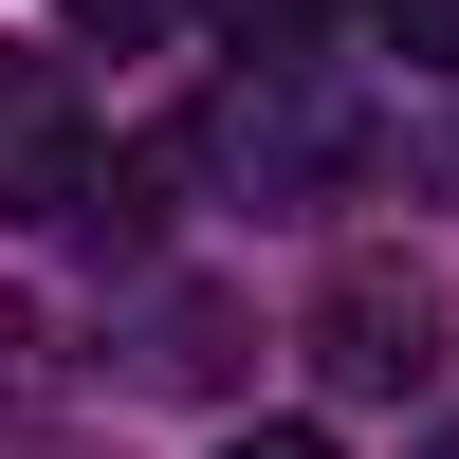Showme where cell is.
Wrapping results in <instances>:
<instances>
[{
  "instance_id": "obj_1",
  "label": "cell",
  "mask_w": 459,
  "mask_h": 459,
  "mask_svg": "<svg viewBox=\"0 0 459 459\" xmlns=\"http://www.w3.org/2000/svg\"><path fill=\"white\" fill-rule=\"evenodd\" d=\"M313 386H350V404H404L441 368V294H423V257H331L313 276Z\"/></svg>"
},
{
  "instance_id": "obj_2",
  "label": "cell",
  "mask_w": 459,
  "mask_h": 459,
  "mask_svg": "<svg viewBox=\"0 0 459 459\" xmlns=\"http://www.w3.org/2000/svg\"><path fill=\"white\" fill-rule=\"evenodd\" d=\"M92 203V129H74L56 56H0V221H74Z\"/></svg>"
},
{
  "instance_id": "obj_3",
  "label": "cell",
  "mask_w": 459,
  "mask_h": 459,
  "mask_svg": "<svg viewBox=\"0 0 459 459\" xmlns=\"http://www.w3.org/2000/svg\"><path fill=\"white\" fill-rule=\"evenodd\" d=\"M386 56L404 74H459V0H386Z\"/></svg>"
},
{
  "instance_id": "obj_4",
  "label": "cell",
  "mask_w": 459,
  "mask_h": 459,
  "mask_svg": "<svg viewBox=\"0 0 459 459\" xmlns=\"http://www.w3.org/2000/svg\"><path fill=\"white\" fill-rule=\"evenodd\" d=\"M221 459H331V423H257V441H221Z\"/></svg>"
},
{
  "instance_id": "obj_5",
  "label": "cell",
  "mask_w": 459,
  "mask_h": 459,
  "mask_svg": "<svg viewBox=\"0 0 459 459\" xmlns=\"http://www.w3.org/2000/svg\"><path fill=\"white\" fill-rule=\"evenodd\" d=\"M19 350H37V331H19V313H0V404H19Z\"/></svg>"
}]
</instances>
